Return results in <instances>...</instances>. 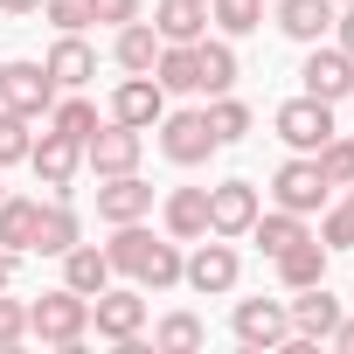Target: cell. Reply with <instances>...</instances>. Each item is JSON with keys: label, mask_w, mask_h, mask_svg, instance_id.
I'll use <instances>...</instances> for the list:
<instances>
[{"label": "cell", "mask_w": 354, "mask_h": 354, "mask_svg": "<svg viewBox=\"0 0 354 354\" xmlns=\"http://www.w3.org/2000/svg\"><path fill=\"white\" fill-rule=\"evenodd\" d=\"M84 333H91V299H84V292L56 285V292H42V299L28 306V340L77 354V347H84Z\"/></svg>", "instance_id": "1"}, {"label": "cell", "mask_w": 354, "mask_h": 354, "mask_svg": "<svg viewBox=\"0 0 354 354\" xmlns=\"http://www.w3.org/2000/svg\"><path fill=\"white\" fill-rule=\"evenodd\" d=\"M236 278H243V257L230 236H195V257H181V285H195L202 299L236 292Z\"/></svg>", "instance_id": "2"}, {"label": "cell", "mask_w": 354, "mask_h": 354, "mask_svg": "<svg viewBox=\"0 0 354 354\" xmlns=\"http://www.w3.org/2000/svg\"><path fill=\"white\" fill-rule=\"evenodd\" d=\"M139 153H146V132L139 125H118V118H104L84 139V167L97 174V181H111V174H139Z\"/></svg>", "instance_id": "3"}, {"label": "cell", "mask_w": 354, "mask_h": 354, "mask_svg": "<svg viewBox=\"0 0 354 354\" xmlns=\"http://www.w3.org/2000/svg\"><path fill=\"white\" fill-rule=\"evenodd\" d=\"M230 333H236V347L271 354V347H285V340H292V313H285V299H236Z\"/></svg>", "instance_id": "4"}, {"label": "cell", "mask_w": 354, "mask_h": 354, "mask_svg": "<svg viewBox=\"0 0 354 354\" xmlns=\"http://www.w3.org/2000/svg\"><path fill=\"white\" fill-rule=\"evenodd\" d=\"M299 84H306V97L340 104V97H354V56H347L340 42H306V70H299Z\"/></svg>", "instance_id": "5"}, {"label": "cell", "mask_w": 354, "mask_h": 354, "mask_svg": "<svg viewBox=\"0 0 354 354\" xmlns=\"http://www.w3.org/2000/svg\"><path fill=\"white\" fill-rule=\"evenodd\" d=\"M271 125H278V139H285L292 153H319V146L333 139V104L299 91L292 104H278V118H271Z\"/></svg>", "instance_id": "6"}, {"label": "cell", "mask_w": 354, "mask_h": 354, "mask_svg": "<svg viewBox=\"0 0 354 354\" xmlns=\"http://www.w3.org/2000/svg\"><path fill=\"white\" fill-rule=\"evenodd\" d=\"M160 153L174 160V167H202L209 153H216V132H209V111H160Z\"/></svg>", "instance_id": "7"}, {"label": "cell", "mask_w": 354, "mask_h": 354, "mask_svg": "<svg viewBox=\"0 0 354 354\" xmlns=\"http://www.w3.org/2000/svg\"><path fill=\"white\" fill-rule=\"evenodd\" d=\"M271 195H278V209H292V216H319V209H326L319 160H313V153H292V160L271 174Z\"/></svg>", "instance_id": "8"}, {"label": "cell", "mask_w": 354, "mask_h": 354, "mask_svg": "<svg viewBox=\"0 0 354 354\" xmlns=\"http://www.w3.org/2000/svg\"><path fill=\"white\" fill-rule=\"evenodd\" d=\"M0 104L21 111V118H49L56 104V77L42 63H0Z\"/></svg>", "instance_id": "9"}, {"label": "cell", "mask_w": 354, "mask_h": 354, "mask_svg": "<svg viewBox=\"0 0 354 354\" xmlns=\"http://www.w3.org/2000/svg\"><path fill=\"white\" fill-rule=\"evenodd\" d=\"M257 181H216L209 188V236H250V223H257Z\"/></svg>", "instance_id": "10"}, {"label": "cell", "mask_w": 354, "mask_h": 354, "mask_svg": "<svg viewBox=\"0 0 354 354\" xmlns=\"http://www.w3.org/2000/svg\"><path fill=\"white\" fill-rule=\"evenodd\" d=\"M91 326H97L111 347H125V340H139V333H146V299H139V292L104 285V292L91 299Z\"/></svg>", "instance_id": "11"}, {"label": "cell", "mask_w": 354, "mask_h": 354, "mask_svg": "<svg viewBox=\"0 0 354 354\" xmlns=\"http://www.w3.org/2000/svg\"><path fill=\"white\" fill-rule=\"evenodd\" d=\"M28 167H35V181H42L49 195H70L77 167H84V146H77V139H63V132H42V139L28 146Z\"/></svg>", "instance_id": "12"}, {"label": "cell", "mask_w": 354, "mask_h": 354, "mask_svg": "<svg viewBox=\"0 0 354 354\" xmlns=\"http://www.w3.org/2000/svg\"><path fill=\"white\" fill-rule=\"evenodd\" d=\"M285 313H292V340H326L333 326H340V299L326 292V285H306V292H292L285 299Z\"/></svg>", "instance_id": "13"}, {"label": "cell", "mask_w": 354, "mask_h": 354, "mask_svg": "<svg viewBox=\"0 0 354 354\" xmlns=\"http://www.w3.org/2000/svg\"><path fill=\"white\" fill-rule=\"evenodd\" d=\"M160 111H167V91L153 84V70H146V77H125V84L111 91V118H118V125L153 132V125H160Z\"/></svg>", "instance_id": "14"}, {"label": "cell", "mask_w": 354, "mask_h": 354, "mask_svg": "<svg viewBox=\"0 0 354 354\" xmlns=\"http://www.w3.org/2000/svg\"><path fill=\"white\" fill-rule=\"evenodd\" d=\"M97 216L104 223H146L153 216V188L139 174H111V181H97Z\"/></svg>", "instance_id": "15"}, {"label": "cell", "mask_w": 354, "mask_h": 354, "mask_svg": "<svg viewBox=\"0 0 354 354\" xmlns=\"http://www.w3.org/2000/svg\"><path fill=\"white\" fill-rule=\"evenodd\" d=\"M70 243H84V216L70 209V195H49L35 216V257H63Z\"/></svg>", "instance_id": "16"}, {"label": "cell", "mask_w": 354, "mask_h": 354, "mask_svg": "<svg viewBox=\"0 0 354 354\" xmlns=\"http://www.w3.org/2000/svg\"><path fill=\"white\" fill-rule=\"evenodd\" d=\"M326 257H333V250H326L319 236H299V243L278 250L271 264H278V285H285V292H306V285H326Z\"/></svg>", "instance_id": "17"}, {"label": "cell", "mask_w": 354, "mask_h": 354, "mask_svg": "<svg viewBox=\"0 0 354 354\" xmlns=\"http://www.w3.org/2000/svg\"><path fill=\"white\" fill-rule=\"evenodd\" d=\"M160 223H167V236H174V243L209 236V188H174V195L160 202Z\"/></svg>", "instance_id": "18"}, {"label": "cell", "mask_w": 354, "mask_h": 354, "mask_svg": "<svg viewBox=\"0 0 354 354\" xmlns=\"http://www.w3.org/2000/svg\"><path fill=\"white\" fill-rule=\"evenodd\" d=\"M42 70L56 77V91H84V84L97 77V49H91L84 35H63V42L42 56Z\"/></svg>", "instance_id": "19"}, {"label": "cell", "mask_w": 354, "mask_h": 354, "mask_svg": "<svg viewBox=\"0 0 354 354\" xmlns=\"http://www.w3.org/2000/svg\"><path fill=\"white\" fill-rule=\"evenodd\" d=\"M153 35L160 42H202L209 35V0H160L153 8Z\"/></svg>", "instance_id": "20"}, {"label": "cell", "mask_w": 354, "mask_h": 354, "mask_svg": "<svg viewBox=\"0 0 354 354\" xmlns=\"http://www.w3.org/2000/svg\"><path fill=\"white\" fill-rule=\"evenodd\" d=\"M111 278H118V271H111V257H104L97 243H70V250H63V285H70V292L97 299Z\"/></svg>", "instance_id": "21"}, {"label": "cell", "mask_w": 354, "mask_h": 354, "mask_svg": "<svg viewBox=\"0 0 354 354\" xmlns=\"http://www.w3.org/2000/svg\"><path fill=\"white\" fill-rule=\"evenodd\" d=\"M153 84H160L167 97H188V91H202L195 42H160V56H153Z\"/></svg>", "instance_id": "22"}, {"label": "cell", "mask_w": 354, "mask_h": 354, "mask_svg": "<svg viewBox=\"0 0 354 354\" xmlns=\"http://www.w3.org/2000/svg\"><path fill=\"white\" fill-rule=\"evenodd\" d=\"M333 0H278V28L292 35V42H326L333 35Z\"/></svg>", "instance_id": "23"}, {"label": "cell", "mask_w": 354, "mask_h": 354, "mask_svg": "<svg viewBox=\"0 0 354 354\" xmlns=\"http://www.w3.org/2000/svg\"><path fill=\"white\" fill-rule=\"evenodd\" d=\"M153 56H160V35H153V21H125V28L111 35V63H118L125 77H146V70H153Z\"/></svg>", "instance_id": "24"}, {"label": "cell", "mask_w": 354, "mask_h": 354, "mask_svg": "<svg viewBox=\"0 0 354 354\" xmlns=\"http://www.w3.org/2000/svg\"><path fill=\"white\" fill-rule=\"evenodd\" d=\"M35 216H42V202H28V195H0V250L28 257V250H35Z\"/></svg>", "instance_id": "25"}, {"label": "cell", "mask_w": 354, "mask_h": 354, "mask_svg": "<svg viewBox=\"0 0 354 354\" xmlns=\"http://www.w3.org/2000/svg\"><path fill=\"white\" fill-rule=\"evenodd\" d=\"M195 70H202V91L216 97V91H236V49H230V35H202L195 42Z\"/></svg>", "instance_id": "26"}, {"label": "cell", "mask_w": 354, "mask_h": 354, "mask_svg": "<svg viewBox=\"0 0 354 354\" xmlns=\"http://www.w3.org/2000/svg\"><path fill=\"white\" fill-rule=\"evenodd\" d=\"M299 236H313V230H306V216H292V209H271V216L257 209V223H250V243H257L264 257H278V250H292Z\"/></svg>", "instance_id": "27"}, {"label": "cell", "mask_w": 354, "mask_h": 354, "mask_svg": "<svg viewBox=\"0 0 354 354\" xmlns=\"http://www.w3.org/2000/svg\"><path fill=\"white\" fill-rule=\"evenodd\" d=\"M160 236L146 230V223H111V243H104V257H111V271H125V278H139V264H146V250H153Z\"/></svg>", "instance_id": "28"}, {"label": "cell", "mask_w": 354, "mask_h": 354, "mask_svg": "<svg viewBox=\"0 0 354 354\" xmlns=\"http://www.w3.org/2000/svg\"><path fill=\"white\" fill-rule=\"evenodd\" d=\"M97 125H104V118H97V104H91V97H77V91L49 104V132H63V139H77V146H84Z\"/></svg>", "instance_id": "29"}, {"label": "cell", "mask_w": 354, "mask_h": 354, "mask_svg": "<svg viewBox=\"0 0 354 354\" xmlns=\"http://www.w3.org/2000/svg\"><path fill=\"white\" fill-rule=\"evenodd\" d=\"M209 132H216V146L250 139V104H243V97H230V91H216V97H209Z\"/></svg>", "instance_id": "30"}, {"label": "cell", "mask_w": 354, "mask_h": 354, "mask_svg": "<svg viewBox=\"0 0 354 354\" xmlns=\"http://www.w3.org/2000/svg\"><path fill=\"white\" fill-rule=\"evenodd\" d=\"M139 285H146V292H174V285H181V243H174V236H160V243L146 250Z\"/></svg>", "instance_id": "31"}, {"label": "cell", "mask_w": 354, "mask_h": 354, "mask_svg": "<svg viewBox=\"0 0 354 354\" xmlns=\"http://www.w3.org/2000/svg\"><path fill=\"white\" fill-rule=\"evenodd\" d=\"M202 340H209V326H202L195 313H167V319L153 326V347H160V354H195Z\"/></svg>", "instance_id": "32"}, {"label": "cell", "mask_w": 354, "mask_h": 354, "mask_svg": "<svg viewBox=\"0 0 354 354\" xmlns=\"http://www.w3.org/2000/svg\"><path fill=\"white\" fill-rule=\"evenodd\" d=\"M209 21L236 42V35H250V28L264 21V0H209Z\"/></svg>", "instance_id": "33"}, {"label": "cell", "mask_w": 354, "mask_h": 354, "mask_svg": "<svg viewBox=\"0 0 354 354\" xmlns=\"http://www.w3.org/2000/svg\"><path fill=\"white\" fill-rule=\"evenodd\" d=\"M28 125H35V118H21V111L0 104V167H21V160H28V146H35Z\"/></svg>", "instance_id": "34"}, {"label": "cell", "mask_w": 354, "mask_h": 354, "mask_svg": "<svg viewBox=\"0 0 354 354\" xmlns=\"http://www.w3.org/2000/svg\"><path fill=\"white\" fill-rule=\"evenodd\" d=\"M313 160H319V181H326V188H347V181H354V139H340V132H333Z\"/></svg>", "instance_id": "35"}, {"label": "cell", "mask_w": 354, "mask_h": 354, "mask_svg": "<svg viewBox=\"0 0 354 354\" xmlns=\"http://www.w3.org/2000/svg\"><path fill=\"white\" fill-rule=\"evenodd\" d=\"M319 243L326 250H354V202H340V209L319 216Z\"/></svg>", "instance_id": "36"}, {"label": "cell", "mask_w": 354, "mask_h": 354, "mask_svg": "<svg viewBox=\"0 0 354 354\" xmlns=\"http://www.w3.org/2000/svg\"><path fill=\"white\" fill-rule=\"evenodd\" d=\"M21 340H28V306L0 292V354H15Z\"/></svg>", "instance_id": "37"}, {"label": "cell", "mask_w": 354, "mask_h": 354, "mask_svg": "<svg viewBox=\"0 0 354 354\" xmlns=\"http://www.w3.org/2000/svg\"><path fill=\"white\" fill-rule=\"evenodd\" d=\"M42 15H49L63 35H77V28H91V0H42Z\"/></svg>", "instance_id": "38"}, {"label": "cell", "mask_w": 354, "mask_h": 354, "mask_svg": "<svg viewBox=\"0 0 354 354\" xmlns=\"http://www.w3.org/2000/svg\"><path fill=\"white\" fill-rule=\"evenodd\" d=\"M91 21H104V28H125V21H139V0H91Z\"/></svg>", "instance_id": "39"}, {"label": "cell", "mask_w": 354, "mask_h": 354, "mask_svg": "<svg viewBox=\"0 0 354 354\" xmlns=\"http://www.w3.org/2000/svg\"><path fill=\"white\" fill-rule=\"evenodd\" d=\"M333 42L354 56V8H340V15H333Z\"/></svg>", "instance_id": "40"}, {"label": "cell", "mask_w": 354, "mask_h": 354, "mask_svg": "<svg viewBox=\"0 0 354 354\" xmlns=\"http://www.w3.org/2000/svg\"><path fill=\"white\" fill-rule=\"evenodd\" d=\"M326 340H333V347H340V354H354V319H340V326H333V333H326Z\"/></svg>", "instance_id": "41"}, {"label": "cell", "mask_w": 354, "mask_h": 354, "mask_svg": "<svg viewBox=\"0 0 354 354\" xmlns=\"http://www.w3.org/2000/svg\"><path fill=\"white\" fill-rule=\"evenodd\" d=\"M0 15H42V0H0Z\"/></svg>", "instance_id": "42"}, {"label": "cell", "mask_w": 354, "mask_h": 354, "mask_svg": "<svg viewBox=\"0 0 354 354\" xmlns=\"http://www.w3.org/2000/svg\"><path fill=\"white\" fill-rule=\"evenodd\" d=\"M15 285V250H0V292Z\"/></svg>", "instance_id": "43"}, {"label": "cell", "mask_w": 354, "mask_h": 354, "mask_svg": "<svg viewBox=\"0 0 354 354\" xmlns=\"http://www.w3.org/2000/svg\"><path fill=\"white\" fill-rule=\"evenodd\" d=\"M333 8H354V0H333Z\"/></svg>", "instance_id": "44"}, {"label": "cell", "mask_w": 354, "mask_h": 354, "mask_svg": "<svg viewBox=\"0 0 354 354\" xmlns=\"http://www.w3.org/2000/svg\"><path fill=\"white\" fill-rule=\"evenodd\" d=\"M347 202H354V181H347Z\"/></svg>", "instance_id": "45"}, {"label": "cell", "mask_w": 354, "mask_h": 354, "mask_svg": "<svg viewBox=\"0 0 354 354\" xmlns=\"http://www.w3.org/2000/svg\"><path fill=\"white\" fill-rule=\"evenodd\" d=\"M0 195H8V188H0Z\"/></svg>", "instance_id": "46"}]
</instances>
